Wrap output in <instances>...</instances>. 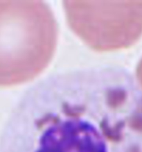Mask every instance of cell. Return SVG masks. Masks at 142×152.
Returning a JSON list of instances; mask_svg holds the SVG:
<instances>
[{"instance_id":"obj_1","label":"cell","mask_w":142,"mask_h":152,"mask_svg":"<svg viewBox=\"0 0 142 152\" xmlns=\"http://www.w3.org/2000/svg\"><path fill=\"white\" fill-rule=\"evenodd\" d=\"M57 24L41 1H0V88L35 79L56 46Z\"/></svg>"},{"instance_id":"obj_2","label":"cell","mask_w":142,"mask_h":152,"mask_svg":"<svg viewBox=\"0 0 142 152\" xmlns=\"http://www.w3.org/2000/svg\"><path fill=\"white\" fill-rule=\"evenodd\" d=\"M137 4L77 3L73 6L69 2L65 8L73 28L89 43L96 48H119L132 43L142 33V6Z\"/></svg>"}]
</instances>
